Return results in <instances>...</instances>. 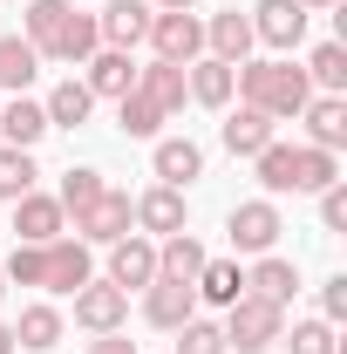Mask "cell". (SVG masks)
Masks as SVG:
<instances>
[{
	"label": "cell",
	"mask_w": 347,
	"mask_h": 354,
	"mask_svg": "<svg viewBox=\"0 0 347 354\" xmlns=\"http://www.w3.org/2000/svg\"><path fill=\"white\" fill-rule=\"evenodd\" d=\"M95 48H102V35H95V14H82V7H75V14L62 21L55 48H48V62H75V68H82V62L95 55Z\"/></svg>",
	"instance_id": "7402d4cb"
},
{
	"label": "cell",
	"mask_w": 347,
	"mask_h": 354,
	"mask_svg": "<svg viewBox=\"0 0 347 354\" xmlns=\"http://www.w3.org/2000/svg\"><path fill=\"white\" fill-rule=\"evenodd\" d=\"M306 82H320L327 95H341V88H347V48L341 41H320L313 62H306Z\"/></svg>",
	"instance_id": "1f68e13d"
},
{
	"label": "cell",
	"mask_w": 347,
	"mask_h": 354,
	"mask_svg": "<svg viewBox=\"0 0 347 354\" xmlns=\"http://www.w3.org/2000/svg\"><path fill=\"white\" fill-rule=\"evenodd\" d=\"M55 341H62V313H55V307H21V320H14V348L48 354Z\"/></svg>",
	"instance_id": "83f0119b"
},
{
	"label": "cell",
	"mask_w": 347,
	"mask_h": 354,
	"mask_svg": "<svg viewBox=\"0 0 347 354\" xmlns=\"http://www.w3.org/2000/svg\"><path fill=\"white\" fill-rule=\"evenodd\" d=\"M150 171H157V184H191V177H205V150L191 143V136H164L157 143V157H150Z\"/></svg>",
	"instance_id": "2e32d148"
},
{
	"label": "cell",
	"mask_w": 347,
	"mask_h": 354,
	"mask_svg": "<svg viewBox=\"0 0 347 354\" xmlns=\"http://www.w3.org/2000/svg\"><path fill=\"white\" fill-rule=\"evenodd\" d=\"M35 68H41V55L21 41V35L0 41V88H28V82H35Z\"/></svg>",
	"instance_id": "4dcf8cb0"
},
{
	"label": "cell",
	"mask_w": 347,
	"mask_h": 354,
	"mask_svg": "<svg viewBox=\"0 0 347 354\" xmlns=\"http://www.w3.org/2000/svg\"><path fill=\"white\" fill-rule=\"evenodd\" d=\"M88 279H95V259L82 239H48V293H82Z\"/></svg>",
	"instance_id": "8fae6325"
},
{
	"label": "cell",
	"mask_w": 347,
	"mask_h": 354,
	"mask_svg": "<svg viewBox=\"0 0 347 354\" xmlns=\"http://www.w3.org/2000/svg\"><path fill=\"white\" fill-rule=\"evenodd\" d=\"M265 143H272V116H265V109L245 102L238 116H225V150H232V157H259Z\"/></svg>",
	"instance_id": "44dd1931"
},
{
	"label": "cell",
	"mask_w": 347,
	"mask_h": 354,
	"mask_svg": "<svg viewBox=\"0 0 347 354\" xmlns=\"http://www.w3.org/2000/svg\"><path fill=\"white\" fill-rule=\"evenodd\" d=\"M252 41H265V48H300L306 41V7L300 0H259L252 7Z\"/></svg>",
	"instance_id": "ba28073f"
},
{
	"label": "cell",
	"mask_w": 347,
	"mask_h": 354,
	"mask_svg": "<svg viewBox=\"0 0 347 354\" xmlns=\"http://www.w3.org/2000/svg\"><path fill=\"white\" fill-rule=\"evenodd\" d=\"M238 95L279 123V116H300L306 102H313V82H306V68H293V62L272 55V62H238Z\"/></svg>",
	"instance_id": "6da1fadb"
},
{
	"label": "cell",
	"mask_w": 347,
	"mask_h": 354,
	"mask_svg": "<svg viewBox=\"0 0 347 354\" xmlns=\"http://www.w3.org/2000/svg\"><path fill=\"white\" fill-rule=\"evenodd\" d=\"M320 320H347V272H334L320 286Z\"/></svg>",
	"instance_id": "ab89813d"
},
{
	"label": "cell",
	"mask_w": 347,
	"mask_h": 354,
	"mask_svg": "<svg viewBox=\"0 0 347 354\" xmlns=\"http://www.w3.org/2000/svg\"><path fill=\"white\" fill-rule=\"evenodd\" d=\"M205 48H212L218 62H232V68H238V62L252 55V14H238V7H232V14L205 21Z\"/></svg>",
	"instance_id": "ac0fdd59"
},
{
	"label": "cell",
	"mask_w": 347,
	"mask_h": 354,
	"mask_svg": "<svg viewBox=\"0 0 347 354\" xmlns=\"http://www.w3.org/2000/svg\"><path fill=\"white\" fill-rule=\"evenodd\" d=\"M0 136H7L14 150H35V143L48 136V109H41V102H28V95L7 102V109H0Z\"/></svg>",
	"instance_id": "d4e9b609"
},
{
	"label": "cell",
	"mask_w": 347,
	"mask_h": 354,
	"mask_svg": "<svg viewBox=\"0 0 347 354\" xmlns=\"http://www.w3.org/2000/svg\"><path fill=\"white\" fill-rule=\"evenodd\" d=\"M327 184H341V164H334V150H300V177H293V191H327Z\"/></svg>",
	"instance_id": "e575fe53"
},
{
	"label": "cell",
	"mask_w": 347,
	"mask_h": 354,
	"mask_svg": "<svg viewBox=\"0 0 347 354\" xmlns=\"http://www.w3.org/2000/svg\"><path fill=\"white\" fill-rule=\"evenodd\" d=\"M143 320L164 327V334H177L184 320H198V286H184V279H150V286H143Z\"/></svg>",
	"instance_id": "52a82bcc"
},
{
	"label": "cell",
	"mask_w": 347,
	"mask_h": 354,
	"mask_svg": "<svg viewBox=\"0 0 347 354\" xmlns=\"http://www.w3.org/2000/svg\"><path fill=\"white\" fill-rule=\"evenodd\" d=\"M48 109V130H75V123H88V109H95V95H88V82H55V95L41 102Z\"/></svg>",
	"instance_id": "484cf974"
},
{
	"label": "cell",
	"mask_w": 347,
	"mask_h": 354,
	"mask_svg": "<svg viewBox=\"0 0 347 354\" xmlns=\"http://www.w3.org/2000/svg\"><path fill=\"white\" fill-rule=\"evenodd\" d=\"M272 341H286V307H272V300H259V293H238V300L225 307V348L265 354Z\"/></svg>",
	"instance_id": "7a4b0ae2"
},
{
	"label": "cell",
	"mask_w": 347,
	"mask_h": 354,
	"mask_svg": "<svg viewBox=\"0 0 347 354\" xmlns=\"http://www.w3.org/2000/svg\"><path fill=\"white\" fill-rule=\"evenodd\" d=\"M150 279H157V245H150L143 232L116 239V245H109V286H123V293H143Z\"/></svg>",
	"instance_id": "9c48e42d"
},
{
	"label": "cell",
	"mask_w": 347,
	"mask_h": 354,
	"mask_svg": "<svg viewBox=\"0 0 347 354\" xmlns=\"http://www.w3.org/2000/svg\"><path fill=\"white\" fill-rule=\"evenodd\" d=\"M28 191H35V157L14 150V143H0V205H14Z\"/></svg>",
	"instance_id": "f546056e"
},
{
	"label": "cell",
	"mask_w": 347,
	"mask_h": 354,
	"mask_svg": "<svg viewBox=\"0 0 347 354\" xmlns=\"http://www.w3.org/2000/svg\"><path fill=\"white\" fill-rule=\"evenodd\" d=\"M300 7H306V14H320V7H334V0H300Z\"/></svg>",
	"instance_id": "ee69618b"
},
{
	"label": "cell",
	"mask_w": 347,
	"mask_h": 354,
	"mask_svg": "<svg viewBox=\"0 0 347 354\" xmlns=\"http://www.w3.org/2000/svg\"><path fill=\"white\" fill-rule=\"evenodd\" d=\"M116 123H123V136H157V123H164V109L150 102V95H116Z\"/></svg>",
	"instance_id": "836d02e7"
},
{
	"label": "cell",
	"mask_w": 347,
	"mask_h": 354,
	"mask_svg": "<svg viewBox=\"0 0 347 354\" xmlns=\"http://www.w3.org/2000/svg\"><path fill=\"white\" fill-rule=\"evenodd\" d=\"M82 68H88V75H82L88 95H109V102H116V95H130V88H136V62L123 55V48H95Z\"/></svg>",
	"instance_id": "4fadbf2b"
},
{
	"label": "cell",
	"mask_w": 347,
	"mask_h": 354,
	"mask_svg": "<svg viewBox=\"0 0 347 354\" xmlns=\"http://www.w3.org/2000/svg\"><path fill=\"white\" fill-rule=\"evenodd\" d=\"M150 7H157V14H191L198 0H150Z\"/></svg>",
	"instance_id": "b9f144b4"
},
{
	"label": "cell",
	"mask_w": 347,
	"mask_h": 354,
	"mask_svg": "<svg viewBox=\"0 0 347 354\" xmlns=\"http://www.w3.org/2000/svg\"><path fill=\"white\" fill-rule=\"evenodd\" d=\"M68 14H75L68 0H28V14H21V41L48 62V48H55V35H62V21H68Z\"/></svg>",
	"instance_id": "d6986e66"
},
{
	"label": "cell",
	"mask_w": 347,
	"mask_h": 354,
	"mask_svg": "<svg viewBox=\"0 0 347 354\" xmlns=\"http://www.w3.org/2000/svg\"><path fill=\"white\" fill-rule=\"evenodd\" d=\"M177 354H225V327L218 320H184L177 327Z\"/></svg>",
	"instance_id": "8d00e7d4"
},
{
	"label": "cell",
	"mask_w": 347,
	"mask_h": 354,
	"mask_svg": "<svg viewBox=\"0 0 347 354\" xmlns=\"http://www.w3.org/2000/svg\"><path fill=\"white\" fill-rule=\"evenodd\" d=\"M123 320H130V293H123V286L88 279L82 293H75V327H88V334H116Z\"/></svg>",
	"instance_id": "8992f818"
},
{
	"label": "cell",
	"mask_w": 347,
	"mask_h": 354,
	"mask_svg": "<svg viewBox=\"0 0 347 354\" xmlns=\"http://www.w3.org/2000/svg\"><path fill=\"white\" fill-rule=\"evenodd\" d=\"M62 205L41 198V191H28V198H14V245H48V239H62Z\"/></svg>",
	"instance_id": "7c38bea8"
},
{
	"label": "cell",
	"mask_w": 347,
	"mask_h": 354,
	"mask_svg": "<svg viewBox=\"0 0 347 354\" xmlns=\"http://www.w3.org/2000/svg\"><path fill=\"white\" fill-rule=\"evenodd\" d=\"M320 225L327 232H347V184H327L320 191Z\"/></svg>",
	"instance_id": "f35d334b"
},
{
	"label": "cell",
	"mask_w": 347,
	"mask_h": 354,
	"mask_svg": "<svg viewBox=\"0 0 347 354\" xmlns=\"http://www.w3.org/2000/svg\"><path fill=\"white\" fill-rule=\"evenodd\" d=\"M136 95H150V102L171 116V109H184L191 88H184V68H177V62H150V68H136Z\"/></svg>",
	"instance_id": "603a6c76"
},
{
	"label": "cell",
	"mask_w": 347,
	"mask_h": 354,
	"mask_svg": "<svg viewBox=\"0 0 347 354\" xmlns=\"http://www.w3.org/2000/svg\"><path fill=\"white\" fill-rule=\"evenodd\" d=\"M306 136H313V150H341L347 143V95H320V102H306Z\"/></svg>",
	"instance_id": "ffe728a7"
},
{
	"label": "cell",
	"mask_w": 347,
	"mask_h": 354,
	"mask_svg": "<svg viewBox=\"0 0 347 354\" xmlns=\"http://www.w3.org/2000/svg\"><path fill=\"white\" fill-rule=\"evenodd\" d=\"M184 88H191V102L225 109V102H232V88H238V68H232V62H218V55H205V62H191V68H184Z\"/></svg>",
	"instance_id": "5bb4252c"
},
{
	"label": "cell",
	"mask_w": 347,
	"mask_h": 354,
	"mask_svg": "<svg viewBox=\"0 0 347 354\" xmlns=\"http://www.w3.org/2000/svg\"><path fill=\"white\" fill-rule=\"evenodd\" d=\"M150 14H157L150 0H109V7L95 14V35H102V48H123V55H130V48L150 35Z\"/></svg>",
	"instance_id": "30bf717a"
},
{
	"label": "cell",
	"mask_w": 347,
	"mask_h": 354,
	"mask_svg": "<svg viewBox=\"0 0 347 354\" xmlns=\"http://www.w3.org/2000/svg\"><path fill=\"white\" fill-rule=\"evenodd\" d=\"M0 272H7L14 286H41L48 279V245H14V259L0 266Z\"/></svg>",
	"instance_id": "d590c367"
},
{
	"label": "cell",
	"mask_w": 347,
	"mask_h": 354,
	"mask_svg": "<svg viewBox=\"0 0 347 354\" xmlns=\"http://www.w3.org/2000/svg\"><path fill=\"white\" fill-rule=\"evenodd\" d=\"M245 293H259V300H272V307H286V300L300 293V266L279 259V252H259V266L245 272Z\"/></svg>",
	"instance_id": "9a60e30c"
},
{
	"label": "cell",
	"mask_w": 347,
	"mask_h": 354,
	"mask_svg": "<svg viewBox=\"0 0 347 354\" xmlns=\"http://www.w3.org/2000/svg\"><path fill=\"white\" fill-rule=\"evenodd\" d=\"M102 191H109V184H102V171H88V164H75V171L62 177V191H55V205H62V212H82V205H95Z\"/></svg>",
	"instance_id": "d6a6232c"
},
{
	"label": "cell",
	"mask_w": 347,
	"mask_h": 354,
	"mask_svg": "<svg viewBox=\"0 0 347 354\" xmlns=\"http://www.w3.org/2000/svg\"><path fill=\"white\" fill-rule=\"evenodd\" d=\"M82 354H136V341H123V327H116V334H95Z\"/></svg>",
	"instance_id": "60d3db41"
},
{
	"label": "cell",
	"mask_w": 347,
	"mask_h": 354,
	"mask_svg": "<svg viewBox=\"0 0 347 354\" xmlns=\"http://www.w3.org/2000/svg\"><path fill=\"white\" fill-rule=\"evenodd\" d=\"M191 286H198V300H212V307H232V300L245 293V272H238L232 259H205V272H198Z\"/></svg>",
	"instance_id": "4316f807"
},
{
	"label": "cell",
	"mask_w": 347,
	"mask_h": 354,
	"mask_svg": "<svg viewBox=\"0 0 347 354\" xmlns=\"http://www.w3.org/2000/svg\"><path fill=\"white\" fill-rule=\"evenodd\" d=\"M130 225H136V205L123 191H102L95 205L75 212V239H82V245H116V239H130Z\"/></svg>",
	"instance_id": "277c9868"
},
{
	"label": "cell",
	"mask_w": 347,
	"mask_h": 354,
	"mask_svg": "<svg viewBox=\"0 0 347 354\" xmlns=\"http://www.w3.org/2000/svg\"><path fill=\"white\" fill-rule=\"evenodd\" d=\"M0 293H7V272H0Z\"/></svg>",
	"instance_id": "f6af8a7d"
},
{
	"label": "cell",
	"mask_w": 347,
	"mask_h": 354,
	"mask_svg": "<svg viewBox=\"0 0 347 354\" xmlns=\"http://www.w3.org/2000/svg\"><path fill=\"white\" fill-rule=\"evenodd\" d=\"M143 41L157 48V62L191 68V62L205 55V21H198V14H150V35H143Z\"/></svg>",
	"instance_id": "3957f363"
},
{
	"label": "cell",
	"mask_w": 347,
	"mask_h": 354,
	"mask_svg": "<svg viewBox=\"0 0 347 354\" xmlns=\"http://www.w3.org/2000/svg\"><path fill=\"white\" fill-rule=\"evenodd\" d=\"M225 232H232V252H272L286 225H279V205L272 198H252V205H232Z\"/></svg>",
	"instance_id": "5b68a950"
},
{
	"label": "cell",
	"mask_w": 347,
	"mask_h": 354,
	"mask_svg": "<svg viewBox=\"0 0 347 354\" xmlns=\"http://www.w3.org/2000/svg\"><path fill=\"white\" fill-rule=\"evenodd\" d=\"M252 164H259V184H265V191H293V177H300V150H293V143H265Z\"/></svg>",
	"instance_id": "f1b7e54d"
},
{
	"label": "cell",
	"mask_w": 347,
	"mask_h": 354,
	"mask_svg": "<svg viewBox=\"0 0 347 354\" xmlns=\"http://www.w3.org/2000/svg\"><path fill=\"white\" fill-rule=\"evenodd\" d=\"M184 218H191V212H184V191H177V184H157V191H143V198H136V225H143V232H157V239L184 232Z\"/></svg>",
	"instance_id": "e0dca14e"
},
{
	"label": "cell",
	"mask_w": 347,
	"mask_h": 354,
	"mask_svg": "<svg viewBox=\"0 0 347 354\" xmlns=\"http://www.w3.org/2000/svg\"><path fill=\"white\" fill-rule=\"evenodd\" d=\"M341 341H334V320H300L293 327V341H286V354H334Z\"/></svg>",
	"instance_id": "74e56055"
},
{
	"label": "cell",
	"mask_w": 347,
	"mask_h": 354,
	"mask_svg": "<svg viewBox=\"0 0 347 354\" xmlns=\"http://www.w3.org/2000/svg\"><path fill=\"white\" fill-rule=\"evenodd\" d=\"M0 354H14V327L7 320H0Z\"/></svg>",
	"instance_id": "7bdbcfd3"
},
{
	"label": "cell",
	"mask_w": 347,
	"mask_h": 354,
	"mask_svg": "<svg viewBox=\"0 0 347 354\" xmlns=\"http://www.w3.org/2000/svg\"><path fill=\"white\" fill-rule=\"evenodd\" d=\"M198 272H205V245H198L191 232H171V239L157 245V279H184V286H191Z\"/></svg>",
	"instance_id": "cb8c5ba5"
}]
</instances>
